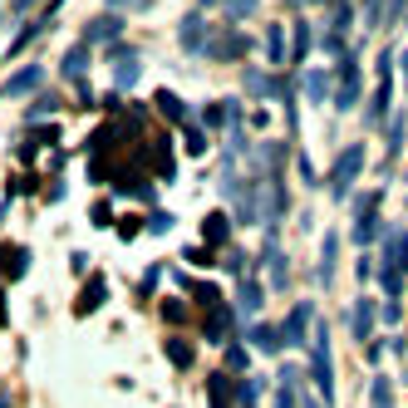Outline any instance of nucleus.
<instances>
[{"label": "nucleus", "instance_id": "1", "mask_svg": "<svg viewBox=\"0 0 408 408\" xmlns=\"http://www.w3.org/2000/svg\"><path fill=\"white\" fill-rule=\"evenodd\" d=\"M403 275H408V231L389 226L384 231V266H379V280L389 296H403Z\"/></svg>", "mask_w": 408, "mask_h": 408}, {"label": "nucleus", "instance_id": "2", "mask_svg": "<svg viewBox=\"0 0 408 408\" xmlns=\"http://www.w3.org/2000/svg\"><path fill=\"white\" fill-rule=\"evenodd\" d=\"M310 379L320 389V398H334V374H330V330H310Z\"/></svg>", "mask_w": 408, "mask_h": 408}, {"label": "nucleus", "instance_id": "3", "mask_svg": "<svg viewBox=\"0 0 408 408\" xmlns=\"http://www.w3.org/2000/svg\"><path fill=\"white\" fill-rule=\"evenodd\" d=\"M359 172H364V148L349 143V148L334 158V167H330V197H349V187H355Z\"/></svg>", "mask_w": 408, "mask_h": 408}, {"label": "nucleus", "instance_id": "4", "mask_svg": "<svg viewBox=\"0 0 408 408\" xmlns=\"http://www.w3.org/2000/svg\"><path fill=\"white\" fill-rule=\"evenodd\" d=\"M379 202H384L379 187L364 192V197L355 202V241H359V246H369V241H374V231H379Z\"/></svg>", "mask_w": 408, "mask_h": 408}, {"label": "nucleus", "instance_id": "5", "mask_svg": "<svg viewBox=\"0 0 408 408\" xmlns=\"http://www.w3.org/2000/svg\"><path fill=\"white\" fill-rule=\"evenodd\" d=\"M310 320H315V305L310 300L290 305V315L280 320V344H305L310 339Z\"/></svg>", "mask_w": 408, "mask_h": 408}, {"label": "nucleus", "instance_id": "6", "mask_svg": "<svg viewBox=\"0 0 408 408\" xmlns=\"http://www.w3.org/2000/svg\"><path fill=\"white\" fill-rule=\"evenodd\" d=\"M359 103V65L355 54L349 60H339V79H334V108H355Z\"/></svg>", "mask_w": 408, "mask_h": 408}, {"label": "nucleus", "instance_id": "7", "mask_svg": "<svg viewBox=\"0 0 408 408\" xmlns=\"http://www.w3.org/2000/svg\"><path fill=\"white\" fill-rule=\"evenodd\" d=\"M389 69H393V54H379V84H374V99H369V124H384L389 119V94H393Z\"/></svg>", "mask_w": 408, "mask_h": 408}, {"label": "nucleus", "instance_id": "8", "mask_svg": "<svg viewBox=\"0 0 408 408\" xmlns=\"http://www.w3.org/2000/svg\"><path fill=\"white\" fill-rule=\"evenodd\" d=\"M108 54H113V79H119V89H133V84H138V69H143L138 54H133L128 44H113Z\"/></svg>", "mask_w": 408, "mask_h": 408}, {"label": "nucleus", "instance_id": "9", "mask_svg": "<svg viewBox=\"0 0 408 408\" xmlns=\"http://www.w3.org/2000/svg\"><path fill=\"white\" fill-rule=\"evenodd\" d=\"M261 305H266V285H261L256 275H246V280L237 285V310H241L246 320H256V315H261Z\"/></svg>", "mask_w": 408, "mask_h": 408}, {"label": "nucleus", "instance_id": "10", "mask_svg": "<svg viewBox=\"0 0 408 408\" xmlns=\"http://www.w3.org/2000/svg\"><path fill=\"white\" fill-rule=\"evenodd\" d=\"M241 49H251L241 35H207V44H202V54H212V60H241Z\"/></svg>", "mask_w": 408, "mask_h": 408}, {"label": "nucleus", "instance_id": "11", "mask_svg": "<svg viewBox=\"0 0 408 408\" xmlns=\"http://www.w3.org/2000/svg\"><path fill=\"white\" fill-rule=\"evenodd\" d=\"M40 84H44V69H40V65H25V69H15V74L6 79V94H10V99H25V94H35Z\"/></svg>", "mask_w": 408, "mask_h": 408}, {"label": "nucleus", "instance_id": "12", "mask_svg": "<svg viewBox=\"0 0 408 408\" xmlns=\"http://www.w3.org/2000/svg\"><path fill=\"white\" fill-rule=\"evenodd\" d=\"M119 30H124V15H113V10H108V15H99V20L84 25V44H108Z\"/></svg>", "mask_w": 408, "mask_h": 408}, {"label": "nucleus", "instance_id": "13", "mask_svg": "<svg viewBox=\"0 0 408 408\" xmlns=\"http://www.w3.org/2000/svg\"><path fill=\"white\" fill-rule=\"evenodd\" d=\"M226 237H231V216H226V212H212V216L202 221V241L216 251V246H226Z\"/></svg>", "mask_w": 408, "mask_h": 408}, {"label": "nucleus", "instance_id": "14", "mask_svg": "<svg viewBox=\"0 0 408 408\" xmlns=\"http://www.w3.org/2000/svg\"><path fill=\"white\" fill-rule=\"evenodd\" d=\"M374 320H379V310L369 300H355V310H349V330H355V339H369L374 334Z\"/></svg>", "mask_w": 408, "mask_h": 408}, {"label": "nucleus", "instance_id": "15", "mask_svg": "<svg viewBox=\"0 0 408 408\" xmlns=\"http://www.w3.org/2000/svg\"><path fill=\"white\" fill-rule=\"evenodd\" d=\"M202 334H207L212 344H226V339H231V310H226V305H221V310H212V315H207V325H202Z\"/></svg>", "mask_w": 408, "mask_h": 408}, {"label": "nucleus", "instance_id": "16", "mask_svg": "<svg viewBox=\"0 0 408 408\" xmlns=\"http://www.w3.org/2000/svg\"><path fill=\"white\" fill-rule=\"evenodd\" d=\"M178 35H182V49L202 54V44H207V40H202V15H197V10H192V15H187V20L178 25Z\"/></svg>", "mask_w": 408, "mask_h": 408}, {"label": "nucleus", "instance_id": "17", "mask_svg": "<svg viewBox=\"0 0 408 408\" xmlns=\"http://www.w3.org/2000/svg\"><path fill=\"white\" fill-rule=\"evenodd\" d=\"M162 349H167V359H172V369H187V364L197 359V349H192V339H178V334H172V339H167Z\"/></svg>", "mask_w": 408, "mask_h": 408}, {"label": "nucleus", "instance_id": "18", "mask_svg": "<svg viewBox=\"0 0 408 408\" xmlns=\"http://www.w3.org/2000/svg\"><path fill=\"white\" fill-rule=\"evenodd\" d=\"M246 339H251L256 349H266V355H275V349H280V330H271V325H246Z\"/></svg>", "mask_w": 408, "mask_h": 408}, {"label": "nucleus", "instance_id": "19", "mask_svg": "<svg viewBox=\"0 0 408 408\" xmlns=\"http://www.w3.org/2000/svg\"><path fill=\"white\" fill-rule=\"evenodd\" d=\"M334 261H339V237L330 231V237L320 241V280L330 285V275H334Z\"/></svg>", "mask_w": 408, "mask_h": 408}, {"label": "nucleus", "instance_id": "20", "mask_svg": "<svg viewBox=\"0 0 408 408\" xmlns=\"http://www.w3.org/2000/svg\"><path fill=\"white\" fill-rule=\"evenodd\" d=\"M266 261H271V290H285V285H290V266H285V256L271 246V251H266Z\"/></svg>", "mask_w": 408, "mask_h": 408}, {"label": "nucleus", "instance_id": "21", "mask_svg": "<svg viewBox=\"0 0 408 408\" xmlns=\"http://www.w3.org/2000/svg\"><path fill=\"white\" fill-rule=\"evenodd\" d=\"M305 94H310L315 103H325V99H330V74H325V69H310V74H305Z\"/></svg>", "mask_w": 408, "mask_h": 408}, {"label": "nucleus", "instance_id": "22", "mask_svg": "<svg viewBox=\"0 0 408 408\" xmlns=\"http://www.w3.org/2000/svg\"><path fill=\"white\" fill-rule=\"evenodd\" d=\"M369 403H374V408H393V384H389L384 374H374V384H369Z\"/></svg>", "mask_w": 408, "mask_h": 408}, {"label": "nucleus", "instance_id": "23", "mask_svg": "<svg viewBox=\"0 0 408 408\" xmlns=\"http://www.w3.org/2000/svg\"><path fill=\"white\" fill-rule=\"evenodd\" d=\"M108 300V290H103V280H89V290L79 296V315H89V310H99Z\"/></svg>", "mask_w": 408, "mask_h": 408}, {"label": "nucleus", "instance_id": "24", "mask_svg": "<svg viewBox=\"0 0 408 408\" xmlns=\"http://www.w3.org/2000/svg\"><path fill=\"white\" fill-rule=\"evenodd\" d=\"M187 290H192V296H197V300H202V305H212V310H221V290H216V285H212V280H192V285H187Z\"/></svg>", "mask_w": 408, "mask_h": 408}, {"label": "nucleus", "instance_id": "25", "mask_svg": "<svg viewBox=\"0 0 408 408\" xmlns=\"http://www.w3.org/2000/svg\"><path fill=\"white\" fill-rule=\"evenodd\" d=\"M84 65H89V49L79 44V49H69V54H65V65H60V74H69V79H79V74H84Z\"/></svg>", "mask_w": 408, "mask_h": 408}, {"label": "nucleus", "instance_id": "26", "mask_svg": "<svg viewBox=\"0 0 408 408\" xmlns=\"http://www.w3.org/2000/svg\"><path fill=\"white\" fill-rule=\"evenodd\" d=\"M266 54H271L275 65H280L285 54H290V49H285V30H280V25H271V30H266Z\"/></svg>", "mask_w": 408, "mask_h": 408}, {"label": "nucleus", "instance_id": "27", "mask_svg": "<svg viewBox=\"0 0 408 408\" xmlns=\"http://www.w3.org/2000/svg\"><path fill=\"white\" fill-rule=\"evenodd\" d=\"M251 359H246V349L241 344H226V374H246Z\"/></svg>", "mask_w": 408, "mask_h": 408}, {"label": "nucleus", "instance_id": "28", "mask_svg": "<svg viewBox=\"0 0 408 408\" xmlns=\"http://www.w3.org/2000/svg\"><path fill=\"white\" fill-rule=\"evenodd\" d=\"M246 89H251L256 99H266V94H275V84H271V79H266L261 69H246Z\"/></svg>", "mask_w": 408, "mask_h": 408}, {"label": "nucleus", "instance_id": "29", "mask_svg": "<svg viewBox=\"0 0 408 408\" xmlns=\"http://www.w3.org/2000/svg\"><path fill=\"white\" fill-rule=\"evenodd\" d=\"M305 54H310V25L296 20V49H290V60H305Z\"/></svg>", "mask_w": 408, "mask_h": 408}, {"label": "nucleus", "instance_id": "30", "mask_svg": "<svg viewBox=\"0 0 408 408\" xmlns=\"http://www.w3.org/2000/svg\"><path fill=\"white\" fill-rule=\"evenodd\" d=\"M162 320H167V325H182V320H187V305H182V300H162Z\"/></svg>", "mask_w": 408, "mask_h": 408}, {"label": "nucleus", "instance_id": "31", "mask_svg": "<svg viewBox=\"0 0 408 408\" xmlns=\"http://www.w3.org/2000/svg\"><path fill=\"white\" fill-rule=\"evenodd\" d=\"M364 25H369V30L384 25V0H364Z\"/></svg>", "mask_w": 408, "mask_h": 408}, {"label": "nucleus", "instance_id": "32", "mask_svg": "<svg viewBox=\"0 0 408 408\" xmlns=\"http://www.w3.org/2000/svg\"><path fill=\"white\" fill-rule=\"evenodd\" d=\"M158 108H162V113H172V119H182V113H187L178 94H158Z\"/></svg>", "mask_w": 408, "mask_h": 408}, {"label": "nucleus", "instance_id": "33", "mask_svg": "<svg viewBox=\"0 0 408 408\" xmlns=\"http://www.w3.org/2000/svg\"><path fill=\"white\" fill-rule=\"evenodd\" d=\"M212 256H216L212 246H187V261H192V266H212Z\"/></svg>", "mask_w": 408, "mask_h": 408}, {"label": "nucleus", "instance_id": "34", "mask_svg": "<svg viewBox=\"0 0 408 408\" xmlns=\"http://www.w3.org/2000/svg\"><path fill=\"white\" fill-rule=\"evenodd\" d=\"M398 148H403V119L389 124V153H398Z\"/></svg>", "mask_w": 408, "mask_h": 408}, {"label": "nucleus", "instance_id": "35", "mask_svg": "<svg viewBox=\"0 0 408 408\" xmlns=\"http://www.w3.org/2000/svg\"><path fill=\"white\" fill-rule=\"evenodd\" d=\"M202 119H207V128H216V124L226 119V108H221V103H207V108H202Z\"/></svg>", "mask_w": 408, "mask_h": 408}, {"label": "nucleus", "instance_id": "36", "mask_svg": "<svg viewBox=\"0 0 408 408\" xmlns=\"http://www.w3.org/2000/svg\"><path fill=\"white\" fill-rule=\"evenodd\" d=\"M275 408H300V403H296V393H290V379L280 384V393H275Z\"/></svg>", "mask_w": 408, "mask_h": 408}, {"label": "nucleus", "instance_id": "37", "mask_svg": "<svg viewBox=\"0 0 408 408\" xmlns=\"http://www.w3.org/2000/svg\"><path fill=\"white\" fill-rule=\"evenodd\" d=\"M54 108H60V99H40L30 113H35V119H44V113H54Z\"/></svg>", "mask_w": 408, "mask_h": 408}, {"label": "nucleus", "instance_id": "38", "mask_svg": "<svg viewBox=\"0 0 408 408\" xmlns=\"http://www.w3.org/2000/svg\"><path fill=\"white\" fill-rule=\"evenodd\" d=\"M108 221H113V212H108V202H99L94 207V226H108Z\"/></svg>", "mask_w": 408, "mask_h": 408}, {"label": "nucleus", "instance_id": "39", "mask_svg": "<svg viewBox=\"0 0 408 408\" xmlns=\"http://www.w3.org/2000/svg\"><path fill=\"white\" fill-rule=\"evenodd\" d=\"M202 148H207V138H202V133L192 128V133H187V153H202Z\"/></svg>", "mask_w": 408, "mask_h": 408}, {"label": "nucleus", "instance_id": "40", "mask_svg": "<svg viewBox=\"0 0 408 408\" xmlns=\"http://www.w3.org/2000/svg\"><path fill=\"white\" fill-rule=\"evenodd\" d=\"M398 10H403V0H384V20H393Z\"/></svg>", "mask_w": 408, "mask_h": 408}, {"label": "nucleus", "instance_id": "41", "mask_svg": "<svg viewBox=\"0 0 408 408\" xmlns=\"http://www.w3.org/2000/svg\"><path fill=\"white\" fill-rule=\"evenodd\" d=\"M124 6H143V0H108V10H113V15H119Z\"/></svg>", "mask_w": 408, "mask_h": 408}, {"label": "nucleus", "instance_id": "42", "mask_svg": "<svg viewBox=\"0 0 408 408\" xmlns=\"http://www.w3.org/2000/svg\"><path fill=\"white\" fill-rule=\"evenodd\" d=\"M403 84H408V54H403Z\"/></svg>", "mask_w": 408, "mask_h": 408}, {"label": "nucleus", "instance_id": "43", "mask_svg": "<svg viewBox=\"0 0 408 408\" xmlns=\"http://www.w3.org/2000/svg\"><path fill=\"white\" fill-rule=\"evenodd\" d=\"M310 408H325V403H310Z\"/></svg>", "mask_w": 408, "mask_h": 408}]
</instances>
